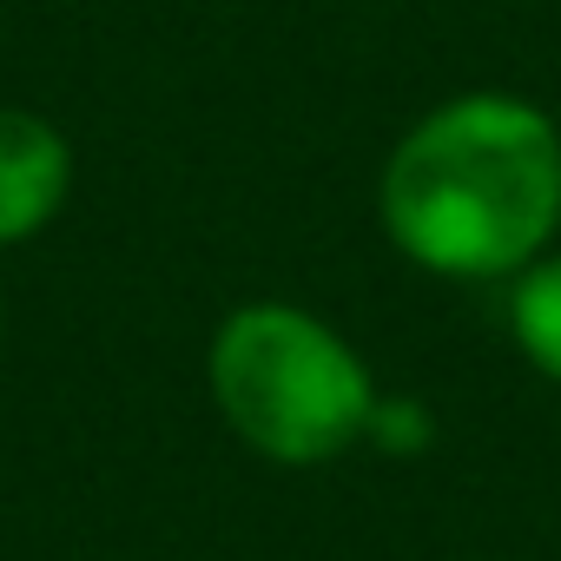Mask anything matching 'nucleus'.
Masks as SVG:
<instances>
[{"label":"nucleus","instance_id":"obj_5","mask_svg":"<svg viewBox=\"0 0 561 561\" xmlns=\"http://www.w3.org/2000/svg\"><path fill=\"white\" fill-rule=\"evenodd\" d=\"M364 443H377V449H390V456H423V449L436 443V423H430V410H423L416 397H377Z\"/></svg>","mask_w":561,"mask_h":561},{"label":"nucleus","instance_id":"obj_4","mask_svg":"<svg viewBox=\"0 0 561 561\" xmlns=\"http://www.w3.org/2000/svg\"><path fill=\"white\" fill-rule=\"evenodd\" d=\"M508 337L548 383H561V251H541L508 277Z\"/></svg>","mask_w":561,"mask_h":561},{"label":"nucleus","instance_id":"obj_3","mask_svg":"<svg viewBox=\"0 0 561 561\" xmlns=\"http://www.w3.org/2000/svg\"><path fill=\"white\" fill-rule=\"evenodd\" d=\"M73 198V146L34 106H0V251L41 238Z\"/></svg>","mask_w":561,"mask_h":561},{"label":"nucleus","instance_id":"obj_1","mask_svg":"<svg viewBox=\"0 0 561 561\" xmlns=\"http://www.w3.org/2000/svg\"><path fill=\"white\" fill-rule=\"evenodd\" d=\"M383 238L430 277L508 285L561 238V126L522 93L436 100L383 159Z\"/></svg>","mask_w":561,"mask_h":561},{"label":"nucleus","instance_id":"obj_2","mask_svg":"<svg viewBox=\"0 0 561 561\" xmlns=\"http://www.w3.org/2000/svg\"><path fill=\"white\" fill-rule=\"evenodd\" d=\"M205 383L225 430L277 469L351 456L383 397L357 344L285 298H251L218 318L205 344Z\"/></svg>","mask_w":561,"mask_h":561},{"label":"nucleus","instance_id":"obj_6","mask_svg":"<svg viewBox=\"0 0 561 561\" xmlns=\"http://www.w3.org/2000/svg\"><path fill=\"white\" fill-rule=\"evenodd\" d=\"M482 561H495V554H482Z\"/></svg>","mask_w":561,"mask_h":561}]
</instances>
